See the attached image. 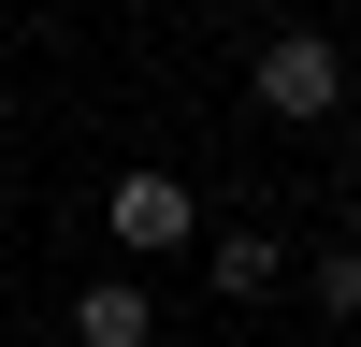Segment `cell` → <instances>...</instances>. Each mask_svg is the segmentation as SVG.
Segmentation results:
<instances>
[{
	"instance_id": "cell-1",
	"label": "cell",
	"mask_w": 361,
	"mask_h": 347,
	"mask_svg": "<svg viewBox=\"0 0 361 347\" xmlns=\"http://www.w3.org/2000/svg\"><path fill=\"white\" fill-rule=\"evenodd\" d=\"M102 246L130 260V275H145V260H188V246H202V188H188L173 159H130V174L102 188Z\"/></svg>"
},
{
	"instance_id": "cell-2",
	"label": "cell",
	"mask_w": 361,
	"mask_h": 347,
	"mask_svg": "<svg viewBox=\"0 0 361 347\" xmlns=\"http://www.w3.org/2000/svg\"><path fill=\"white\" fill-rule=\"evenodd\" d=\"M246 102L275 116V130H333L347 116V44L333 29H275V44L246 58Z\"/></svg>"
},
{
	"instance_id": "cell-3",
	"label": "cell",
	"mask_w": 361,
	"mask_h": 347,
	"mask_svg": "<svg viewBox=\"0 0 361 347\" xmlns=\"http://www.w3.org/2000/svg\"><path fill=\"white\" fill-rule=\"evenodd\" d=\"M58 318H73V347H159V289H145L130 260H116V275H87Z\"/></svg>"
},
{
	"instance_id": "cell-4",
	"label": "cell",
	"mask_w": 361,
	"mask_h": 347,
	"mask_svg": "<svg viewBox=\"0 0 361 347\" xmlns=\"http://www.w3.org/2000/svg\"><path fill=\"white\" fill-rule=\"evenodd\" d=\"M202 275H217V304H275V289H289V231H217Z\"/></svg>"
},
{
	"instance_id": "cell-5",
	"label": "cell",
	"mask_w": 361,
	"mask_h": 347,
	"mask_svg": "<svg viewBox=\"0 0 361 347\" xmlns=\"http://www.w3.org/2000/svg\"><path fill=\"white\" fill-rule=\"evenodd\" d=\"M304 304H318V318H361V246H318V260H304Z\"/></svg>"
},
{
	"instance_id": "cell-6",
	"label": "cell",
	"mask_w": 361,
	"mask_h": 347,
	"mask_svg": "<svg viewBox=\"0 0 361 347\" xmlns=\"http://www.w3.org/2000/svg\"><path fill=\"white\" fill-rule=\"evenodd\" d=\"M347 188H361V159H347Z\"/></svg>"
}]
</instances>
